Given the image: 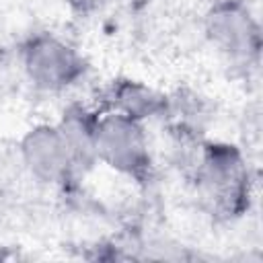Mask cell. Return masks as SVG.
Instances as JSON below:
<instances>
[{
    "label": "cell",
    "mask_w": 263,
    "mask_h": 263,
    "mask_svg": "<svg viewBox=\"0 0 263 263\" xmlns=\"http://www.w3.org/2000/svg\"><path fill=\"white\" fill-rule=\"evenodd\" d=\"M197 189L214 210L238 212L249 195V173L240 152L226 144L205 146L197 164Z\"/></svg>",
    "instance_id": "6da1fadb"
},
{
    "label": "cell",
    "mask_w": 263,
    "mask_h": 263,
    "mask_svg": "<svg viewBox=\"0 0 263 263\" xmlns=\"http://www.w3.org/2000/svg\"><path fill=\"white\" fill-rule=\"evenodd\" d=\"M92 152L95 158L129 177H142L150 164L148 142L140 121L117 111L97 117Z\"/></svg>",
    "instance_id": "7a4b0ae2"
},
{
    "label": "cell",
    "mask_w": 263,
    "mask_h": 263,
    "mask_svg": "<svg viewBox=\"0 0 263 263\" xmlns=\"http://www.w3.org/2000/svg\"><path fill=\"white\" fill-rule=\"evenodd\" d=\"M25 70L37 88L64 90L82 76L84 64L78 51L60 37L37 35L25 47Z\"/></svg>",
    "instance_id": "3957f363"
},
{
    "label": "cell",
    "mask_w": 263,
    "mask_h": 263,
    "mask_svg": "<svg viewBox=\"0 0 263 263\" xmlns=\"http://www.w3.org/2000/svg\"><path fill=\"white\" fill-rule=\"evenodd\" d=\"M21 156L29 173L45 183H64L80 164L60 125H37L21 142Z\"/></svg>",
    "instance_id": "277c9868"
},
{
    "label": "cell",
    "mask_w": 263,
    "mask_h": 263,
    "mask_svg": "<svg viewBox=\"0 0 263 263\" xmlns=\"http://www.w3.org/2000/svg\"><path fill=\"white\" fill-rule=\"evenodd\" d=\"M212 43L230 60L249 62L259 53V25L240 0H220L205 16Z\"/></svg>",
    "instance_id": "5b68a950"
},
{
    "label": "cell",
    "mask_w": 263,
    "mask_h": 263,
    "mask_svg": "<svg viewBox=\"0 0 263 263\" xmlns=\"http://www.w3.org/2000/svg\"><path fill=\"white\" fill-rule=\"evenodd\" d=\"M115 97H117V113H123L138 121L148 113H154L158 105V99L150 88L134 82H121L117 86Z\"/></svg>",
    "instance_id": "8992f818"
}]
</instances>
